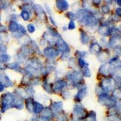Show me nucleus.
Instances as JSON below:
<instances>
[{
    "label": "nucleus",
    "mask_w": 121,
    "mask_h": 121,
    "mask_svg": "<svg viewBox=\"0 0 121 121\" xmlns=\"http://www.w3.org/2000/svg\"><path fill=\"white\" fill-rule=\"evenodd\" d=\"M100 100H102L101 103L102 102V103L105 104L107 105L112 106V107L115 105L116 103L115 100L112 99V98H109L107 95H101V96H100Z\"/></svg>",
    "instance_id": "obj_1"
},
{
    "label": "nucleus",
    "mask_w": 121,
    "mask_h": 121,
    "mask_svg": "<svg viewBox=\"0 0 121 121\" xmlns=\"http://www.w3.org/2000/svg\"><path fill=\"white\" fill-rule=\"evenodd\" d=\"M44 53L47 56L51 57V58L56 56L57 55H59L58 51H57L56 50H55L53 47H47L44 50Z\"/></svg>",
    "instance_id": "obj_2"
},
{
    "label": "nucleus",
    "mask_w": 121,
    "mask_h": 121,
    "mask_svg": "<svg viewBox=\"0 0 121 121\" xmlns=\"http://www.w3.org/2000/svg\"><path fill=\"white\" fill-rule=\"evenodd\" d=\"M58 47L60 50H62V51L64 52L65 53L68 52L70 50L68 45L62 39L58 41Z\"/></svg>",
    "instance_id": "obj_3"
},
{
    "label": "nucleus",
    "mask_w": 121,
    "mask_h": 121,
    "mask_svg": "<svg viewBox=\"0 0 121 121\" xmlns=\"http://www.w3.org/2000/svg\"><path fill=\"white\" fill-rule=\"evenodd\" d=\"M56 6L58 9L61 10H65L69 7V4L65 1H58L56 3Z\"/></svg>",
    "instance_id": "obj_4"
},
{
    "label": "nucleus",
    "mask_w": 121,
    "mask_h": 121,
    "mask_svg": "<svg viewBox=\"0 0 121 121\" xmlns=\"http://www.w3.org/2000/svg\"><path fill=\"white\" fill-rule=\"evenodd\" d=\"M43 109H44V107H43V106L41 104L38 103V102H34L33 111L35 113L37 114V113H40Z\"/></svg>",
    "instance_id": "obj_5"
},
{
    "label": "nucleus",
    "mask_w": 121,
    "mask_h": 121,
    "mask_svg": "<svg viewBox=\"0 0 121 121\" xmlns=\"http://www.w3.org/2000/svg\"><path fill=\"white\" fill-rule=\"evenodd\" d=\"M74 113L78 117H82L85 114L84 113V109L81 107H79V106L74 108Z\"/></svg>",
    "instance_id": "obj_6"
},
{
    "label": "nucleus",
    "mask_w": 121,
    "mask_h": 121,
    "mask_svg": "<svg viewBox=\"0 0 121 121\" xmlns=\"http://www.w3.org/2000/svg\"><path fill=\"white\" fill-rule=\"evenodd\" d=\"M19 27V25L15 21H12L9 24V30L12 32H17Z\"/></svg>",
    "instance_id": "obj_7"
},
{
    "label": "nucleus",
    "mask_w": 121,
    "mask_h": 121,
    "mask_svg": "<svg viewBox=\"0 0 121 121\" xmlns=\"http://www.w3.org/2000/svg\"><path fill=\"white\" fill-rule=\"evenodd\" d=\"M66 85V82L64 81H57L55 84V90H60L64 88Z\"/></svg>",
    "instance_id": "obj_8"
},
{
    "label": "nucleus",
    "mask_w": 121,
    "mask_h": 121,
    "mask_svg": "<svg viewBox=\"0 0 121 121\" xmlns=\"http://www.w3.org/2000/svg\"><path fill=\"white\" fill-rule=\"evenodd\" d=\"M33 104H34V100L31 98H29L26 100V107L29 111H33Z\"/></svg>",
    "instance_id": "obj_9"
},
{
    "label": "nucleus",
    "mask_w": 121,
    "mask_h": 121,
    "mask_svg": "<svg viewBox=\"0 0 121 121\" xmlns=\"http://www.w3.org/2000/svg\"><path fill=\"white\" fill-rule=\"evenodd\" d=\"M85 93H86V89H85V88H83V89H81V90H79V93L77 94V95H76L75 97L76 100H77V99H78V100L79 101V100L81 99V98L83 97V96L85 95Z\"/></svg>",
    "instance_id": "obj_10"
},
{
    "label": "nucleus",
    "mask_w": 121,
    "mask_h": 121,
    "mask_svg": "<svg viewBox=\"0 0 121 121\" xmlns=\"http://www.w3.org/2000/svg\"><path fill=\"white\" fill-rule=\"evenodd\" d=\"M21 16L23 18V19H24L26 21H27V20H29L30 19V14L26 10L22 11V13H21Z\"/></svg>",
    "instance_id": "obj_11"
},
{
    "label": "nucleus",
    "mask_w": 121,
    "mask_h": 121,
    "mask_svg": "<svg viewBox=\"0 0 121 121\" xmlns=\"http://www.w3.org/2000/svg\"><path fill=\"white\" fill-rule=\"evenodd\" d=\"M91 48L93 51L95 52H99L100 51V50H101V47L97 44H93L91 45Z\"/></svg>",
    "instance_id": "obj_12"
},
{
    "label": "nucleus",
    "mask_w": 121,
    "mask_h": 121,
    "mask_svg": "<svg viewBox=\"0 0 121 121\" xmlns=\"http://www.w3.org/2000/svg\"><path fill=\"white\" fill-rule=\"evenodd\" d=\"M88 41V36L87 34L84 32L82 33V43L83 44H86Z\"/></svg>",
    "instance_id": "obj_13"
},
{
    "label": "nucleus",
    "mask_w": 121,
    "mask_h": 121,
    "mask_svg": "<svg viewBox=\"0 0 121 121\" xmlns=\"http://www.w3.org/2000/svg\"><path fill=\"white\" fill-rule=\"evenodd\" d=\"M62 108V102H56L53 105V108L54 110H59Z\"/></svg>",
    "instance_id": "obj_14"
},
{
    "label": "nucleus",
    "mask_w": 121,
    "mask_h": 121,
    "mask_svg": "<svg viewBox=\"0 0 121 121\" xmlns=\"http://www.w3.org/2000/svg\"><path fill=\"white\" fill-rule=\"evenodd\" d=\"M82 73L84 76H88V77H90V72L89 69H87V67L84 68V69H83L82 70Z\"/></svg>",
    "instance_id": "obj_15"
},
{
    "label": "nucleus",
    "mask_w": 121,
    "mask_h": 121,
    "mask_svg": "<svg viewBox=\"0 0 121 121\" xmlns=\"http://www.w3.org/2000/svg\"><path fill=\"white\" fill-rule=\"evenodd\" d=\"M28 30H29V32L30 33H33L35 31V26L33 24H29L28 26Z\"/></svg>",
    "instance_id": "obj_16"
},
{
    "label": "nucleus",
    "mask_w": 121,
    "mask_h": 121,
    "mask_svg": "<svg viewBox=\"0 0 121 121\" xmlns=\"http://www.w3.org/2000/svg\"><path fill=\"white\" fill-rule=\"evenodd\" d=\"M69 29L70 30H72V29H74L75 28V24H74V21H71L70 22V23L69 24Z\"/></svg>",
    "instance_id": "obj_17"
},
{
    "label": "nucleus",
    "mask_w": 121,
    "mask_h": 121,
    "mask_svg": "<svg viewBox=\"0 0 121 121\" xmlns=\"http://www.w3.org/2000/svg\"><path fill=\"white\" fill-rule=\"evenodd\" d=\"M102 10L104 13H108L110 12V8H109L108 6H104L102 7Z\"/></svg>",
    "instance_id": "obj_18"
},
{
    "label": "nucleus",
    "mask_w": 121,
    "mask_h": 121,
    "mask_svg": "<svg viewBox=\"0 0 121 121\" xmlns=\"http://www.w3.org/2000/svg\"><path fill=\"white\" fill-rule=\"evenodd\" d=\"M85 62L84 61V59H82V58H80L79 59V65L81 67H84V65H85Z\"/></svg>",
    "instance_id": "obj_19"
},
{
    "label": "nucleus",
    "mask_w": 121,
    "mask_h": 121,
    "mask_svg": "<svg viewBox=\"0 0 121 121\" xmlns=\"http://www.w3.org/2000/svg\"><path fill=\"white\" fill-rule=\"evenodd\" d=\"M67 17H69L70 19H75V15H74L72 12L67 13Z\"/></svg>",
    "instance_id": "obj_20"
},
{
    "label": "nucleus",
    "mask_w": 121,
    "mask_h": 121,
    "mask_svg": "<svg viewBox=\"0 0 121 121\" xmlns=\"http://www.w3.org/2000/svg\"><path fill=\"white\" fill-rule=\"evenodd\" d=\"M50 21H52V23L53 24L55 25V26H56V24H55V21H54V20H53V19H52V17H50Z\"/></svg>",
    "instance_id": "obj_21"
},
{
    "label": "nucleus",
    "mask_w": 121,
    "mask_h": 121,
    "mask_svg": "<svg viewBox=\"0 0 121 121\" xmlns=\"http://www.w3.org/2000/svg\"><path fill=\"white\" fill-rule=\"evenodd\" d=\"M3 89H4V86L2 84H0V91L3 90Z\"/></svg>",
    "instance_id": "obj_22"
}]
</instances>
